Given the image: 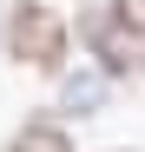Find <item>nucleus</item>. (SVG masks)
<instances>
[{"mask_svg":"<svg viewBox=\"0 0 145 152\" xmlns=\"http://www.w3.org/2000/svg\"><path fill=\"white\" fill-rule=\"evenodd\" d=\"M0 46H7V60L33 66V73H66V20L46 0H20L0 27Z\"/></svg>","mask_w":145,"mask_h":152,"instance_id":"obj_1","label":"nucleus"},{"mask_svg":"<svg viewBox=\"0 0 145 152\" xmlns=\"http://www.w3.org/2000/svg\"><path fill=\"white\" fill-rule=\"evenodd\" d=\"M79 40H86V53L99 60L106 80H138L145 73V40L119 20L112 0H79Z\"/></svg>","mask_w":145,"mask_h":152,"instance_id":"obj_2","label":"nucleus"},{"mask_svg":"<svg viewBox=\"0 0 145 152\" xmlns=\"http://www.w3.org/2000/svg\"><path fill=\"white\" fill-rule=\"evenodd\" d=\"M106 93H112V80H106V73L79 66V73H66V80H59V113H79V119H92V113L106 106Z\"/></svg>","mask_w":145,"mask_h":152,"instance_id":"obj_3","label":"nucleus"},{"mask_svg":"<svg viewBox=\"0 0 145 152\" xmlns=\"http://www.w3.org/2000/svg\"><path fill=\"white\" fill-rule=\"evenodd\" d=\"M7 152H72V139L59 132L53 119H27V126L7 139Z\"/></svg>","mask_w":145,"mask_h":152,"instance_id":"obj_4","label":"nucleus"},{"mask_svg":"<svg viewBox=\"0 0 145 152\" xmlns=\"http://www.w3.org/2000/svg\"><path fill=\"white\" fill-rule=\"evenodd\" d=\"M112 7H119V20H125V27L145 40V0H112Z\"/></svg>","mask_w":145,"mask_h":152,"instance_id":"obj_5","label":"nucleus"},{"mask_svg":"<svg viewBox=\"0 0 145 152\" xmlns=\"http://www.w3.org/2000/svg\"><path fill=\"white\" fill-rule=\"evenodd\" d=\"M112 152H119V145H112Z\"/></svg>","mask_w":145,"mask_h":152,"instance_id":"obj_6","label":"nucleus"}]
</instances>
